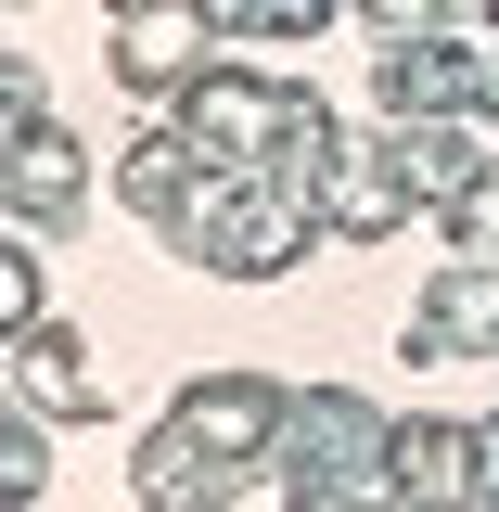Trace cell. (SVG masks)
Segmentation results:
<instances>
[{"label":"cell","mask_w":499,"mask_h":512,"mask_svg":"<svg viewBox=\"0 0 499 512\" xmlns=\"http://www.w3.org/2000/svg\"><path fill=\"white\" fill-rule=\"evenodd\" d=\"M0 320L39 333V231H13V256H0Z\"/></svg>","instance_id":"cell-10"},{"label":"cell","mask_w":499,"mask_h":512,"mask_svg":"<svg viewBox=\"0 0 499 512\" xmlns=\"http://www.w3.org/2000/svg\"><path fill=\"white\" fill-rule=\"evenodd\" d=\"M13 372H26V410H39V423H90V410H116V384L90 372V346H77V333H52V320L13 346Z\"/></svg>","instance_id":"cell-7"},{"label":"cell","mask_w":499,"mask_h":512,"mask_svg":"<svg viewBox=\"0 0 499 512\" xmlns=\"http://www.w3.org/2000/svg\"><path fill=\"white\" fill-rule=\"evenodd\" d=\"M128 487H141V512H231L244 500V461H218V448L167 410V423L141 436V461H128Z\"/></svg>","instance_id":"cell-4"},{"label":"cell","mask_w":499,"mask_h":512,"mask_svg":"<svg viewBox=\"0 0 499 512\" xmlns=\"http://www.w3.org/2000/svg\"><path fill=\"white\" fill-rule=\"evenodd\" d=\"M103 64L128 90H154V103H192L205 90V13L192 0H116L103 13Z\"/></svg>","instance_id":"cell-2"},{"label":"cell","mask_w":499,"mask_h":512,"mask_svg":"<svg viewBox=\"0 0 499 512\" xmlns=\"http://www.w3.org/2000/svg\"><path fill=\"white\" fill-rule=\"evenodd\" d=\"M397 500L474 512L487 500V423H397Z\"/></svg>","instance_id":"cell-5"},{"label":"cell","mask_w":499,"mask_h":512,"mask_svg":"<svg viewBox=\"0 0 499 512\" xmlns=\"http://www.w3.org/2000/svg\"><path fill=\"white\" fill-rule=\"evenodd\" d=\"M52 487V436H39V410H0V500H39Z\"/></svg>","instance_id":"cell-9"},{"label":"cell","mask_w":499,"mask_h":512,"mask_svg":"<svg viewBox=\"0 0 499 512\" xmlns=\"http://www.w3.org/2000/svg\"><path fill=\"white\" fill-rule=\"evenodd\" d=\"M77 205H90V154H77L52 116H39L26 141H13V218H26V231H64Z\"/></svg>","instance_id":"cell-8"},{"label":"cell","mask_w":499,"mask_h":512,"mask_svg":"<svg viewBox=\"0 0 499 512\" xmlns=\"http://www.w3.org/2000/svg\"><path fill=\"white\" fill-rule=\"evenodd\" d=\"M448 346H499V256H448V282L410 308V359H448Z\"/></svg>","instance_id":"cell-6"},{"label":"cell","mask_w":499,"mask_h":512,"mask_svg":"<svg viewBox=\"0 0 499 512\" xmlns=\"http://www.w3.org/2000/svg\"><path fill=\"white\" fill-rule=\"evenodd\" d=\"M282 500H295V512H384V500H397V423H384V410H359V397L295 410Z\"/></svg>","instance_id":"cell-1"},{"label":"cell","mask_w":499,"mask_h":512,"mask_svg":"<svg viewBox=\"0 0 499 512\" xmlns=\"http://www.w3.org/2000/svg\"><path fill=\"white\" fill-rule=\"evenodd\" d=\"M410 192H423L410 141H346V154L320 167V231H346V244H384V231L410 218Z\"/></svg>","instance_id":"cell-3"},{"label":"cell","mask_w":499,"mask_h":512,"mask_svg":"<svg viewBox=\"0 0 499 512\" xmlns=\"http://www.w3.org/2000/svg\"><path fill=\"white\" fill-rule=\"evenodd\" d=\"M448 244H461V256H499V167L461 192V205H448Z\"/></svg>","instance_id":"cell-11"}]
</instances>
